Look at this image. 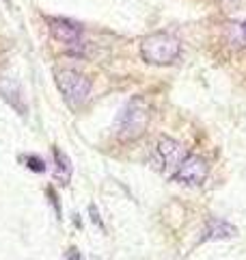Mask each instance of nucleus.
Masks as SVG:
<instances>
[{
    "label": "nucleus",
    "instance_id": "f257e3e1",
    "mask_svg": "<svg viewBox=\"0 0 246 260\" xmlns=\"http://www.w3.org/2000/svg\"><path fill=\"white\" fill-rule=\"evenodd\" d=\"M149 124V107L143 98H132L123 104L117 119H114V135L121 141H134L138 139Z\"/></svg>",
    "mask_w": 246,
    "mask_h": 260
},
{
    "label": "nucleus",
    "instance_id": "f03ea898",
    "mask_svg": "<svg viewBox=\"0 0 246 260\" xmlns=\"http://www.w3.org/2000/svg\"><path fill=\"white\" fill-rule=\"evenodd\" d=\"M179 52H182V44L171 32H151L141 42V56L151 65L175 63Z\"/></svg>",
    "mask_w": 246,
    "mask_h": 260
},
{
    "label": "nucleus",
    "instance_id": "7ed1b4c3",
    "mask_svg": "<svg viewBox=\"0 0 246 260\" xmlns=\"http://www.w3.org/2000/svg\"><path fill=\"white\" fill-rule=\"evenodd\" d=\"M54 80H56V87H59V91L63 93L65 102H67L69 107L78 109L89 100V93H91V80H89L85 74L65 68V70L56 72Z\"/></svg>",
    "mask_w": 246,
    "mask_h": 260
},
{
    "label": "nucleus",
    "instance_id": "20e7f679",
    "mask_svg": "<svg viewBox=\"0 0 246 260\" xmlns=\"http://www.w3.org/2000/svg\"><path fill=\"white\" fill-rule=\"evenodd\" d=\"M186 158L184 154V145L171 139V137H162V139L155 143L153 150V165L158 172L167 174V176H175V172L182 165V160Z\"/></svg>",
    "mask_w": 246,
    "mask_h": 260
},
{
    "label": "nucleus",
    "instance_id": "39448f33",
    "mask_svg": "<svg viewBox=\"0 0 246 260\" xmlns=\"http://www.w3.org/2000/svg\"><path fill=\"white\" fill-rule=\"evenodd\" d=\"M208 162H205V158L196 156V154H188V156L182 160V165H179V169L175 172V180L179 184H186V186H199L205 182V178H208Z\"/></svg>",
    "mask_w": 246,
    "mask_h": 260
},
{
    "label": "nucleus",
    "instance_id": "423d86ee",
    "mask_svg": "<svg viewBox=\"0 0 246 260\" xmlns=\"http://www.w3.org/2000/svg\"><path fill=\"white\" fill-rule=\"evenodd\" d=\"M48 30H50V35L56 42L65 46H80V37H82L80 24L67 18H48Z\"/></svg>",
    "mask_w": 246,
    "mask_h": 260
},
{
    "label": "nucleus",
    "instance_id": "0eeeda50",
    "mask_svg": "<svg viewBox=\"0 0 246 260\" xmlns=\"http://www.w3.org/2000/svg\"><path fill=\"white\" fill-rule=\"evenodd\" d=\"M237 234V230L231 225L223 221V219H210L208 228H205V237L203 241H216V239H233Z\"/></svg>",
    "mask_w": 246,
    "mask_h": 260
},
{
    "label": "nucleus",
    "instance_id": "6e6552de",
    "mask_svg": "<svg viewBox=\"0 0 246 260\" xmlns=\"http://www.w3.org/2000/svg\"><path fill=\"white\" fill-rule=\"evenodd\" d=\"M54 158H56V178H61L63 182H67L69 176H71V165H69L67 154H63L61 150H54Z\"/></svg>",
    "mask_w": 246,
    "mask_h": 260
},
{
    "label": "nucleus",
    "instance_id": "1a4fd4ad",
    "mask_svg": "<svg viewBox=\"0 0 246 260\" xmlns=\"http://www.w3.org/2000/svg\"><path fill=\"white\" fill-rule=\"evenodd\" d=\"M218 3L225 7V11H237L240 7H244L246 0H218Z\"/></svg>",
    "mask_w": 246,
    "mask_h": 260
},
{
    "label": "nucleus",
    "instance_id": "9d476101",
    "mask_svg": "<svg viewBox=\"0 0 246 260\" xmlns=\"http://www.w3.org/2000/svg\"><path fill=\"white\" fill-rule=\"evenodd\" d=\"M26 162H28L30 169H35V172H44V169H46V167H44V160L37 158V156H28Z\"/></svg>",
    "mask_w": 246,
    "mask_h": 260
},
{
    "label": "nucleus",
    "instance_id": "9b49d317",
    "mask_svg": "<svg viewBox=\"0 0 246 260\" xmlns=\"http://www.w3.org/2000/svg\"><path fill=\"white\" fill-rule=\"evenodd\" d=\"M67 260H87V258L82 256L78 249H69V254H67Z\"/></svg>",
    "mask_w": 246,
    "mask_h": 260
},
{
    "label": "nucleus",
    "instance_id": "f8f14e48",
    "mask_svg": "<svg viewBox=\"0 0 246 260\" xmlns=\"http://www.w3.org/2000/svg\"><path fill=\"white\" fill-rule=\"evenodd\" d=\"M240 30H242V42H246V24H242Z\"/></svg>",
    "mask_w": 246,
    "mask_h": 260
}]
</instances>
